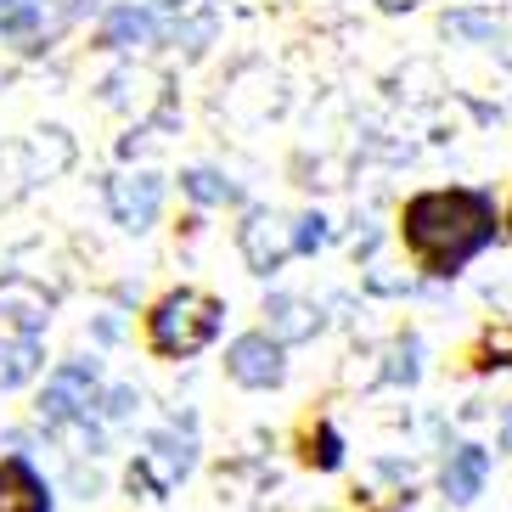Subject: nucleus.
Masks as SVG:
<instances>
[{"label":"nucleus","instance_id":"nucleus-22","mask_svg":"<svg viewBox=\"0 0 512 512\" xmlns=\"http://www.w3.org/2000/svg\"><path fill=\"white\" fill-rule=\"evenodd\" d=\"M96 338H102V344H119V338H124V327H119L113 316H102V321H96Z\"/></svg>","mask_w":512,"mask_h":512},{"label":"nucleus","instance_id":"nucleus-14","mask_svg":"<svg viewBox=\"0 0 512 512\" xmlns=\"http://www.w3.org/2000/svg\"><path fill=\"white\" fill-rule=\"evenodd\" d=\"M484 473H490V456L479 451V445H462V451L451 456V462H445V496L451 501H473L484 490Z\"/></svg>","mask_w":512,"mask_h":512},{"label":"nucleus","instance_id":"nucleus-12","mask_svg":"<svg viewBox=\"0 0 512 512\" xmlns=\"http://www.w3.org/2000/svg\"><path fill=\"white\" fill-rule=\"evenodd\" d=\"M265 332H271L276 344H304V338H316L321 332V310L299 293H271L265 299Z\"/></svg>","mask_w":512,"mask_h":512},{"label":"nucleus","instance_id":"nucleus-6","mask_svg":"<svg viewBox=\"0 0 512 512\" xmlns=\"http://www.w3.org/2000/svg\"><path fill=\"white\" fill-rule=\"evenodd\" d=\"M57 293L29 271H0V332H23V338H46Z\"/></svg>","mask_w":512,"mask_h":512},{"label":"nucleus","instance_id":"nucleus-18","mask_svg":"<svg viewBox=\"0 0 512 512\" xmlns=\"http://www.w3.org/2000/svg\"><path fill=\"white\" fill-rule=\"evenodd\" d=\"M141 411V394L130 389V383H119V389H102V400H96V417L102 422H130Z\"/></svg>","mask_w":512,"mask_h":512},{"label":"nucleus","instance_id":"nucleus-4","mask_svg":"<svg viewBox=\"0 0 512 512\" xmlns=\"http://www.w3.org/2000/svg\"><path fill=\"white\" fill-rule=\"evenodd\" d=\"M96 400H102V361L96 355H68V361H57L46 372V389H40L34 411H40V422L51 434H62V428L91 417Z\"/></svg>","mask_w":512,"mask_h":512},{"label":"nucleus","instance_id":"nucleus-23","mask_svg":"<svg viewBox=\"0 0 512 512\" xmlns=\"http://www.w3.org/2000/svg\"><path fill=\"white\" fill-rule=\"evenodd\" d=\"M507 445H512V417H507Z\"/></svg>","mask_w":512,"mask_h":512},{"label":"nucleus","instance_id":"nucleus-21","mask_svg":"<svg viewBox=\"0 0 512 512\" xmlns=\"http://www.w3.org/2000/svg\"><path fill=\"white\" fill-rule=\"evenodd\" d=\"M152 12H164V17H186V12H197V0H147Z\"/></svg>","mask_w":512,"mask_h":512},{"label":"nucleus","instance_id":"nucleus-17","mask_svg":"<svg viewBox=\"0 0 512 512\" xmlns=\"http://www.w3.org/2000/svg\"><path fill=\"white\" fill-rule=\"evenodd\" d=\"M310 467H321V473H332V467L344 462V439H338V428H332V422H321L316 434H310Z\"/></svg>","mask_w":512,"mask_h":512},{"label":"nucleus","instance_id":"nucleus-11","mask_svg":"<svg viewBox=\"0 0 512 512\" xmlns=\"http://www.w3.org/2000/svg\"><path fill=\"white\" fill-rule=\"evenodd\" d=\"M46 372V338H23V332H0V394H17L40 383Z\"/></svg>","mask_w":512,"mask_h":512},{"label":"nucleus","instance_id":"nucleus-3","mask_svg":"<svg viewBox=\"0 0 512 512\" xmlns=\"http://www.w3.org/2000/svg\"><path fill=\"white\" fill-rule=\"evenodd\" d=\"M158 46H169V17L152 12L147 0H107L102 17L91 23V51L119 62L152 57Z\"/></svg>","mask_w":512,"mask_h":512},{"label":"nucleus","instance_id":"nucleus-1","mask_svg":"<svg viewBox=\"0 0 512 512\" xmlns=\"http://www.w3.org/2000/svg\"><path fill=\"white\" fill-rule=\"evenodd\" d=\"M496 231H501V209L479 186H434V192H417L400 209V242L411 248L417 271L439 276V282L462 276L496 242Z\"/></svg>","mask_w":512,"mask_h":512},{"label":"nucleus","instance_id":"nucleus-8","mask_svg":"<svg viewBox=\"0 0 512 512\" xmlns=\"http://www.w3.org/2000/svg\"><path fill=\"white\" fill-rule=\"evenodd\" d=\"M237 254L254 276H276L293 259V226H282L271 209H248L237 226Z\"/></svg>","mask_w":512,"mask_h":512},{"label":"nucleus","instance_id":"nucleus-5","mask_svg":"<svg viewBox=\"0 0 512 512\" xmlns=\"http://www.w3.org/2000/svg\"><path fill=\"white\" fill-rule=\"evenodd\" d=\"M107 197V214H113V226L124 231V237H147L158 220H164V175L158 169H119V175H107L102 186Z\"/></svg>","mask_w":512,"mask_h":512},{"label":"nucleus","instance_id":"nucleus-24","mask_svg":"<svg viewBox=\"0 0 512 512\" xmlns=\"http://www.w3.org/2000/svg\"><path fill=\"white\" fill-rule=\"evenodd\" d=\"M507 231H512V209H507Z\"/></svg>","mask_w":512,"mask_h":512},{"label":"nucleus","instance_id":"nucleus-20","mask_svg":"<svg viewBox=\"0 0 512 512\" xmlns=\"http://www.w3.org/2000/svg\"><path fill=\"white\" fill-rule=\"evenodd\" d=\"M23 6H29V0H0V46H6V34L17 29V17H23Z\"/></svg>","mask_w":512,"mask_h":512},{"label":"nucleus","instance_id":"nucleus-19","mask_svg":"<svg viewBox=\"0 0 512 512\" xmlns=\"http://www.w3.org/2000/svg\"><path fill=\"white\" fill-rule=\"evenodd\" d=\"M479 366H512V327H496L484 338V361Z\"/></svg>","mask_w":512,"mask_h":512},{"label":"nucleus","instance_id":"nucleus-2","mask_svg":"<svg viewBox=\"0 0 512 512\" xmlns=\"http://www.w3.org/2000/svg\"><path fill=\"white\" fill-rule=\"evenodd\" d=\"M226 332V299L209 287H169L147 310V349L158 361H192Z\"/></svg>","mask_w":512,"mask_h":512},{"label":"nucleus","instance_id":"nucleus-9","mask_svg":"<svg viewBox=\"0 0 512 512\" xmlns=\"http://www.w3.org/2000/svg\"><path fill=\"white\" fill-rule=\"evenodd\" d=\"M226 377H231V383H242V389H276V383L287 377L282 344H276L271 332H242V338H231Z\"/></svg>","mask_w":512,"mask_h":512},{"label":"nucleus","instance_id":"nucleus-7","mask_svg":"<svg viewBox=\"0 0 512 512\" xmlns=\"http://www.w3.org/2000/svg\"><path fill=\"white\" fill-rule=\"evenodd\" d=\"M197 462V445L192 439H175V434H152L147 451L130 462V490H147V496H169L175 484L192 473Z\"/></svg>","mask_w":512,"mask_h":512},{"label":"nucleus","instance_id":"nucleus-16","mask_svg":"<svg viewBox=\"0 0 512 512\" xmlns=\"http://www.w3.org/2000/svg\"><path fill=\"white\" fill-rule=\"evenodd\" d=\"M332 242V226H327V214H299V220H293V254H321V248H327Z\"/></svg>","mask_w":512,"mask_h":512},{"label":"nucleus","instance_id":"nucleus-10","mask_svg":"<svg viewBox=\"0 0 512 512\" xmlns=\"http://www.w3.org/2000/svg\"><path fill=\"white\" fill-rule=\"evenodd\" d=\"M0 512H57V490L29 456H0Z\"/></svg>","mask_w":512,"mask_h":512},{"label":"nucleus","instance_id":"nucleus-15","mask_svg":"<svg viewBox=\"0 0 512 512\" xmlns=\"http://www.w3.org/2000/svg\"><path fill=\"white\" fill-rule=\"evenodd\" d=\"M439 34H445V40H467V46H501L507 23H501L496 12H445Z\"/></svg>","mask_w":512,"mask_h":512},{"label":"nucleus","instance_id":"nucleus-13","mask_svg":"<svg viewBox=\"0 0 512 512\" xmlns=\"http://www.w3.org/2000/svg\"><path fill=\"white\" fill-rule=\"evenodd\" d=\"M181 181V197L186 203H197V209H226V203H242V186L231 181L226 169H214V164H192L175 175Z\"/></svg>","mask_w":512,"mask_h":512}]
</instances>
